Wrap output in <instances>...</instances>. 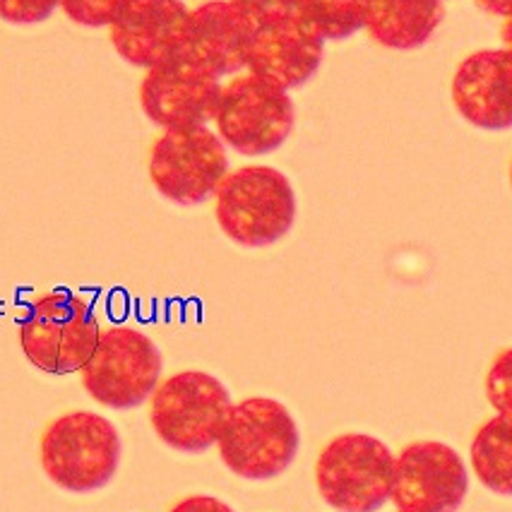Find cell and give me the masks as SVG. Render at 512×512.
<instances>
[{"mask_svg":"<svg viewBox=\"0 0 512 512\" xmlns=\"http://www.w3.org/2000/svg\"><path fill=\"white\" fill-rule=\"evenodd\" d=\"M481 10H486L488 15L496 17H510L512 15V0H474Z\"/></svg>","mask_w":512,"mask_h":512,"instance_id":"cell-24","label":"cell"},{"mask_svg":"<svg viewBox=\"0 0 512 512\" xmlns=\"http://www.w3.org/2000/svg\"><path fill=\"white\" fill-rule=\"evenodd\" d=\"M212 200L222 234L241 248L275 246L294 229L299 214L289 178L263 164L229 171Z\"/></svg>","mask_w":512,"mask_h":512,"instance_id":"cell-1","label":"cell"},{"mask_svg":"<svg viewBox=\"0 0 512 512\" xmlns=\"http://www.w3.org/2000/svg\"><path fill=\"white\" fill-rule=\"evenodd\" d=\"M121 455V433L97 412L61 414L41 433V469L65 493L87 496L109 486Z\"/></svg>","mask_w":512,"mask_h":512,"instance_id":"cell-3","label":"cell"},{"mask_svg":"<svg viewBox=\"0 0 512 512\" xmlns=\"http://www.w3.org/2000/svg\"><path fill=\"white\" fill-rule=\"evenodd\" d=\"M219 92V77L178 56L147 70L140 85V106L164 130L202 128L214 121Z\"/></svg>","mask_w":512,"mask_h":512,"instance_id":"cell-11","label":"cell"},{"mask_svg":"<svg viewBox=\"0 0 512 512\" xmlns=\"http://www.w3.org/2000/svg\"><path fill=\"white\" fill-rule=\"evenodd\" d=\"M467 493V464L450 445L416 440L395 457L390 500L400 512H457Z\"/></svg>","mask_w":512,"mask_h":512,"instance_id":"cell-10","label":"cell"},{"mask_svg":"<svg viewBox=\"0 0 512 512\" xmlns=\"http://www.w3.org/2000/svg\"><path fill=\"white\" fill-rule=\"evenodd\" d=\"M395 455L368 433H342L320 450L315 486L337 512H378L392 498Z\"/></svg>","mask_w":512,"mask_h":512,"instance_id":"cell-6","label":"cell"},{"mask_svg":"<svg viewBox=\"0 0 512 512\" xmlns=\"http://www.w3.org/2000/svg\"><path fill=\"white\" fill-rule=\"evenodd\" d=\"M101 337L94 306L73 291H49L27 306L20 320V349L46 375H73L92 359Z\"/></svg>","mask_w":512,"mask_h":512,"instance_id":"cell-4","label":"cell"},{"mask_svg":"<svg viewBox=\"0 0 512 512\" xmlns=\"http://www.w3.org/2000/svg\"><path fill=\"white\" fill-rule=\"evenodd\" d=\"M296 13L323 41H344L366 25L368 0H299Z\"/></svg>","mask_w":512,"mask_h":512,"instance_id":"cell-18","label":"cell"},{"mask_svg":"<svg viewBox=\"0 0 512 512\" xmlns=\"http://www.w3.org/2000/svg\"><path fill=\"white\" fill-rule=\"evenodd\" d=\"M500 39H503V51H508L512 56V15L505 17L503 29H500Z\"/></svg>","mask_w":512,"mask_h":512,"instance_id":"cell-25","label":"cell"},{"mask_svg":"<svg viewBox=\"0 0 512 512\" xmlns=\"http://www.w3.org/2000/svg\"><path fill=\"white\" fill-rule=\"evenodd\" d=\"M214 448L238 479L270 481L294 464L301 450V428L282 402L246 397L231 404Z\"/></svg>","mask_w":512,"mask_h":512,"instance_id":"cell-2","label":"cell"},{"mask_svg":"<svg viewBox=\"0 0 512 512\" xmlns=\"http://www.w3.org/2000/svg\"><path fill=\"white\" fill-rule=\"evenodd\" d=\"M255 22L229 0H210L190 10L183 56L214 77L246 70Z\"/></svg>","mask_w":512,"mask_h":512,"instance_id":"cell-15","label":"cell"},{"mask_svg":"<svg viewBox=\"0 0 512 512\" xmlns=\"http://www.w3.org/2000/svg\"><path fill=\"white\" fill-rule=\"evenodd\" d=\"M229 171L226 145L207 125L164 130L147 159L154 190L181 207H198L212 200Z\"/></svg>","mask_w":512,"mask_h":512,"instance_id":"cell-9","label":"cell"},{"mask_svg":"<svg viewBox=\"0 0 512 512\" xmlns=\"http://www.w3.org/2000/svg\"><path fill=\"white\" fill-rule=\"evenodd\" d=\"M294 121L289 92L246 73L222 85L212 123L229 150L241 157H265L289 140Z\"/></svg>","mask_w":512,"mask_h":512,"instance_id":"cell-8","label":"cell"},{"mask_svg":"<svg viewBox=\"0 0 512 512\" xmlns=\"http://www.w3.org/2000/svg\"><path fill=\"white\" fill-rule=\"evenodd\" d=\"M397 512H400V510H397Z\"/></svg>","mask_w":512,"mask_h":512,"instance_id":"cell-27","label":"cell"},{"mask_svg":"<svg viewBox=\"0 0 512 512\" xmlns=\"http://www.w3.org/2000/svg\"><path fill=\"white\" fill-rule=\"evenodd\" d=\"M164 356L150 335L135 327L101 330L92 359L80 371L82 388L106 409H135L162 383Z\"/></svg>","mask_w":512,"mask_h":512,"instance_id":"cell-7","label":"cell"},{"mask_svg":"<svg viewBox=\"0 0 512 512\" xmlns=\"http://www.w3.org/2000/svg\"><path fill=\"white\" fill-rule=\"evenodd\" d=\"M61 8V0H0V20L10 25H39Z\"/></svg>","mask_w":512,"mask_h":512,"instance_id":"cell-21","label":"cell"},{"mask_svg":"<svg viewBox=\"0 0 512 512\" xmlns=\"http://www.w3.org/2000/svg\"><path fill=\"white\" fill-rule=\"evenodd\" d=\"M128 0H61V10L75 25L109 27Z\"/></svg>","mask_w":512,"mask_h":512,"instance_id":"cell-20","label":"cell"},{"mask_svg":"<svg viewBox=\"0 0 512 512\" xmlns=\"http://www.w3.org/2000/svg\"><path fill=\"white\" fill-rule=\"evenodd\" d=\"M231 404V392L212 373H174L150 397L152 431L166 448L202 455L217 445Z\"/></svg>","mask_w":512,"mask_h":512,"instance_id":"cell-5","label":"cell"},{"mask_svg":"<svg viewBox=\"0 0 512 512\" xmlns=\"http://www.w3.org/2000/svg\"><path fill=\"white\" fill-rule=\"evenodd\" d=\"M486 400L498 414L512 416V347L500 351L484 380Z\"/></svg>","mask_w":512,"mask_h":512,"instance_id":"cell-19","label":"cell"},{"mask_svg":"<svg viewBox=\"0 0 512 512\" xmlns=\"http://www.w3.org/2000/svg\"><path fill=\"white\" fill-rule=\"evenodd\" d=\"M510 188H512V162H510Z\"/></svg>","mask_w":512,"mask_h":512,"instance_id":"cell-26","label":"cell"},{"mask_svg":"<svg viewBox=\"0 0 512 512\" xmlns=\"http://www.w3.org/2000/svg\"><path fill=\"white\" fill-rule=\"evenodd\" d=\"M325 41L303 22L299 13L255 25L246 70L284 92L306 85L318 73Z\"/></svg>","mask_w":512,"mask_h":512,"instance_id":"cell-13","label":"cell"},{"mask_svg":"<svg viewBox=\"0 0 512 512\" xmlns=\"http://www.w3.org/2000/svg\"><path fill=\"white\" fill-rule=\"evenodd\" d=\"M472 469L491 493L512 496V416H491L472 440Z\"/></svg>","mask_w":512,"mask_h":512,"instance_id":"cell-17","label":"cell"},{"mask_svg":"<svg viewBox=\"0 0 512 512\" xmlns=\"http://www.w3.org/2000/svg\"><path fill=\"white\" fill-rule=\"evenodd\" d=\"M452 104L481 130L512 128V56L503 49L476 51L452 75Z\"/></svg>","mask_w":512,"mask_h":512,"instance_id":"cell-14","label":"cell"},{"mask_svg":"<svg viewBox=\"0 0 512 512\" xmlns=\"http://www.w3.org/2000/svg\"><path fill=\"white\" fill-rule=\"evenodd\" d=\"M169 512H236L229 503L214 496H190L178 500Z\"/></svg>","mask_w":512,"mask_h":512,"instance_id":"cell-23","label":"cell"},{"mask_svg":"<svg viewBox=\"0 0 512 512\" xmlns=\"http://www.w3.org/2000/svg\"><path fill=\"white\" fill-rule=\"evenodd\" d=\"M188 17L183 0H128L109 25L111 44L125 63L152 70L183 56Z\"/></svg>","mask_w":512,"mask_h":512,"instance_id":"cell-12","label":"cell"},{"mask_svg":"<svg viewBox=\"0 0 512 512\" xmlns=\"http://www.w3.org/2000/svg\"><path fill=\"white\" fill-rule=\"evenodd\" d=\"M443 17V0H368L363 29L385 49L414 51L436 34Z\"/></svg>","mask_w":512,"mask_h":512,"instance_id":"cell-16","label":"cell"},{"mask_svg":"<svg viewBox=\"0 0 512 512\" xmlns=\"http://www.w3.org/2000/svg\"><path fill=\"white\" fill-rule=\"evenodd\" d=\"M229 3H234L255 25H263V22L296 13L299 0H229Z\"/></svg>","mask_w":512,"mask_h":512,"instance_id":"cell-22","label":"cell"}]
</instances>
